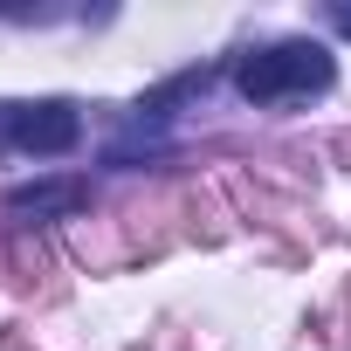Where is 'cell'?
Segmentation results:
<instances>
[{
	"label": "cell",
	"mask_w": 351,
	"mask_h": 351,
	"mask_svg": "<svg viewBox=\"0 0 351 351\" xmlns=\"http://www.w3.org/2000/svg\"><path fill=\"white\" fill-rule=\"evenodd\" d=\"M90 207V186L83 180H35V186H14L8 193V214L14 221H69Z\"/></svg>",
	"instance_id": "obj_3"
},
{
	"label": "cell",
	"mask_w": 351,
	"mask_h": 351,
	"mask_svg": "<svg viewBox=\"0 0 351 351\" xmlns=\"http://www.w3.org/2000/svg\"><path fill=\"white\" fill-rule=\"evenodd\" d=\"M76 138H83V117H76V104H62V97L21 104V110H14V145H21V152L56 158V152H69Z\"/></svg>",
	"instance_id": "obj_2"
},
{
	"label": "cell",
	"mask_w": 351,
	"mask_h": 351,
	"mask_svg": "<svg viewBox=\"0 0 351 351\" xmlns=\"http://www.w3.org/2000/svg\"><path fill=\"white\" fill-rule=\"evenodd\" d=\"M330 49L324 42H276V49H255L234 62V90L248 104H282V97H310V90H330Z\"/></svg>",
	"instance_id": "obj_1"
},
{
	"label": "cell",
	"mask_w": 351,
	"mask_h": 351,
	"mask_svg": "<svg viewBox=\"0 0 351 351\" xmlns=\"http://www.w3.org/2000/svg\"><path fill=\"white\" fill-rule=\"evenodd\" d=\"M337 28H344V35H351V0H344V8H337Z\"/></svg>",
	"instance_id": "obj_4"
}]
</instances>
